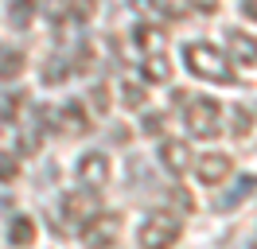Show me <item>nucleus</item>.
Returning <instances> with one entry per match:
<instances>
[{
	"label": "nucleus",
	"mask_w": 257,
	"mask_h": 249,
	"mask_svg": "<svg viewBox=\"0 0 257 249\" xmlns=\"http://www.w3.org/2000/svg\"><path fill=\"white\" fill-rule=\"evenodd\" d=\"M226 59L234 66H257V35L241 31V28H230L226 31Z\"/></svg>",
	"instance_id": "8"
},
{
	"label": "nucleus",
	"mask_w": 257,
	"mask_h": 249,
	"mask_svg": "<svg viewBox=\"0 0 257 249\" xmlns=\"http://www.w3.org/2000/svg\"><path fill=\"white\" fill-rule=\"evenodd\" d=\"M133 47L141 51V59H148V55H164L168 35L160 31V24H137V28H133Z\"/></svg>",
	"instance_id": "10"
},
{
	"label": "nucleus",
	"mask_w": 257,
	"mask_h": 249,
	"mask_svg": "<svg viewBox=\"0 0 257 249\" xmlns=\"http://www.w3.org/2000/svg\"><path fill=\"white\" fill-rule=\"evenodd\" d=\"M241 12H245V16H253V20H257V4H253V0H245V4H241Z\"/></svg>",
	"instance_id": "27"
},
{
	"label": "nucleus",
	"mask_w": 257,
	"mask_h": 249,
	"mask_svg": "<svg viewBox=\"0 0 257 249\" xmlns=\"http://www.w3.org/2000/svg\"><path fill=\"white\" fill-rule=\"evenodd\" d=\"M55 121H59V133H66V137H82V133L90 129V121H86V113H82L78 101H66V105H59Z\"/></svg>",
	"instance_id": "12"
},
{
	"label": "nucleus",
	"mask_w": 257,
	"mask_h": 249,
	"mask_svg": "<svg viewBox=\"0 0 257 249\" xmlns=\"http://www.w3.org/2000/svg\"><path fill=\"white\" fill-rule=\"evenodd\" d=\"M187 4H191L195 12H203V16H210L214 8H218V0H187Z\"/></svg>",
	"instance_id": "26"
},
{
	"label": "nucleus",
	"mask_w": 257,
	"mask_h": 249,
	"mask_svg": "<svg viewBox=\"0 0 257 249\" xmlns=\"http://www.w3.org/2000/svg\"><path fill=\"white\" fill-rule=\"evenodd\" d=\"M97 214V191H66L63 202H59V218H63V230H82L90 218Z\"/></svg>",
	"instance_id": "5"
},
{
	"label": "nucleus",
	"mask_w": 257,
	"mask_h": 249,
	"mask_svg": "<svg viewBox=\"0 0 257 249\" xmlns=\"http://www.w3.org/2000/svg\"><path fill=\"white\" fill-rule=\"evenodd\" d=\"M35 0H12V8H8V20H12V28L16 31H28L32 28V20H35Z\"/></svg>",
	"instance_id": "15"
},
{
	"label": "nucleus",
	"mask_w": 257,
	"mask_h": 249,
	"mask_svg": "<svg viewBox=\"0 0 257 249\" xmlns=\"http://www.w3.org/2000/svg\"><path fill=\"white\" fill-rule=\"evenodd\" d=\"M253 187H257V179H253V175H241V179H238V187H234V195H226V199H222V206H238V202L245 199V195H249Z\"/></svg>",
	"instance_id": "20"
},
{
	"label": "nucleus",
	"mask_w": 257,
	"mask_h": 249,
	"mask_svg": "<svg viewBox=\"0 0 257 249\" xmlns=\"http://www.w3.org/2000/svg\"><path fill=\"white\" fill-rule=\"evenodd\" d=\"M230 171H234V160H230L226 152H203L199 160H195V175H199V183H207V187L226 183Z\"/></svg>",
	"instance_id": "7"
},
{
	"label": "nucleus",
	"mask_w": 257,
	"mask_h": 249,
	"mask_svg": "<svg viewBox=\"0 0 257 249\" xmlns=\"http://www.w3.org/2000/svg\"><path fill=\"white\" fill-rule=\"evenodd\" d=\"M35 218H28V214H16L12 222H8V230H4V237H8V245L12 249H32L35 245Z\"/></svg>",
	"instance_id": "11"
},
{
	"label": "nucleus",
	"mask_w": 257,
	"mask_h": 249,
	"mask_svg": "<svg viewBox=\"0 0 257 249\" xmlns=\"http://www.w3.org/2000/svg\"><path fill=\"white\" fill-rule=\"evenodd\" d=\"M24 74V51H0V82Z\"/></svg>",
	"instance_id": "17"
},
{
	"label": "nucleus",
	"mask_w": 257,
	"mask_h": 249,
	"mask_svg": "<svg viewBox=\"0 0 257 249\" xmlns=\"http://www.w3.org/2000/svg\"><path fill=\"white\" fill-rule=\"evenodd\" d=\"M222 121H226V113L214 97H191V101H183V129H187V137H195V140L222 137Z\"/></svg>",
	"instance_id": "2"
},
{
	"label": "nucleus",
	"mask_w": 257,
	"mask_h": 249,
	"mask_svg": "<svg viewBox=\"0 0 257 249\" xmlns=\"http://www.w3.org/2000/svg\"><path fill=\"white\" fill-rule=\"evenodd\" d=\"M164 129V113H148L145 117V133H160Z\"/></svg>",
	"instance_id": "25"
},
{
	"label": "nucleus",
	"mask_w": 257,
	"mask_h": 249,
	"mask_svg": "<svg viewBox=\"0 0 257 249\" xmlns=\"http://www.w3.org/2000/svg\"><path fill=\"white\" fill-rule=\"evenodd\" d=\"M249 249H257V237H253V245H249Z\"/></svg>",
	"instance_id": "28"
},
{
	"label": "nucleus",
	"mask_w": 257,
	"mask_h": 249,
	"mask_svg": "<svg viewBox=\"0 0 257 249\" xmlns=\"http://www.w3.org/2000/svg\"><path fill=\"white\" fill-rule=\"evenodd\" d=\"M90 101H94L97 113H105V109H109V97H105V86H101V82H97L94 90H90Z\"/></svg>",
	"instance_id": "24"
},
{
	"label": "nucleus",
	"mask_w": 257,
	"mask_h": 249,
	"mask_svg": "<svg viewBox=\"0 0 257 249\" xmlns=\"http://www.w3.org/2000/svg\"><path fill=\"white\" fill-rule=\"evenodd\" d=\"M133 12L141 16L145 24H160V20H172V8L164 0H133Z\"/></svg>",
	"instance_id": "14"
},
{
	"label": "nucleus",
	"mask_w": 257,
	"mask_h": 249,
	"mask_svg": "<svg viewBox=\"0 0 257 249\" xmlns=\"http://www.w3.org/2000/svg\"><path fill=\"white\" fill-rule=\"evenodd\" d=\"M70 70H74V66H70L66 59H59V55H55V59H51L47 66H43V82H47V86H55V82L70 78Z\"/></svg>",
	"instance_id": "19"
},
{
	"label": "nucleus",
	"mask_w": 257,
	"mask_h": 249,
	"mask_svg": "<svg viewBox=\"0 0 257 249\" xmlns=\"http://www.w3.org/2000/svg\"><path fill=\"white\" fill-rule=\"evenodd\" d=\"M43 121H47V109H35V117L28 121V129H24V137H20V152L32 156L43 148Z\"/></svg>",
	"instance_id": "13"
},
{
	"label": "nucleus",
	"mask_w": 257,
	"mask_h": 249,
	"mask_svg": "<svg viewBox=\"0 0 257 249\" xmlns=\"http://www.w3.org/2000/svg\"><path fill=\"white\" fill-rule=\"evenodd\" d=\"M121 105L125 109H141L145 105V86H141V82H121Z\"/></svg>",
	"instance_id": "18"
},
{
	"label": "nucleus",
	"mask_w": 257,
	"mask_h": 249,
	"mask_svg": "<svg viewBox=\"0 0 257 249\" xmlns=\"http://www.w3.org/2000/svg\"><path fill=\"white\" fill-rule=\"evenodd\" d=\"M249 125H253L249 105H238V109H234V125H230V133H234V137H245V133H249Z\"/></svg>",
	"instance_id": "21"
},
{
	"label": "nucleus",
	"mask_w": 257,
	"mask_h": 249,
	"mask_svg": "<svg viewBox=\"0 0 257 249\" xmlns=\"http://www.w3.org/2000/svg\"><path fill=\"white\" fill-rule=\"evenodd\" d=\"M20 171V160L16 156H0V183H12Z\"/></svg>",
	"instance_id": "22"
},
{
	"label": "nucleus",
	"mask_w": 257,
	"mask_h": 249,
	"mask_svg": "<svg viewBox=\"0 0 257 249\" xmlns=\"http://www.w3.org/2000/svg\"><path fill=\"white\" fill-rule=\"evenodd\" d=\"M141 74L148 82H168L172 78V62L164 59V55H148V59H141Z\"/></svg>",
	"instance_id": "16"
},
{
	"label": "nucleus",
	"mask_w": 257,
	"mask_h": 249,
	"mask_svg": "<svg viewBox=\"0 0 257 249\" xmlns=\"http://www.w3.org/2000/svg\"><path fill=\"white\" fill-rule=\"evenodd\" d=\"M156 160H160V168L168 175H187L191 171V148H187V140H160Z\"/></svg>",
	"instance_id": "9"
},
{
	"label": "nucleus",
	"mask_w": 257,
	"mask_h": 249,
	"mask_svg": "<svg viewBox=\"0 0 257 249\" xmlns=\"http://www.w3.org/2000/svg\"><path fill=\"white\" fill-rule=\"evenodd\" d=\"M109 156L97 152V148H90V152H82L78 160H74V183L86 187V191H101V187L109 183Z\"/></svg>",
	"instance_id": "6"
},
{
	"label": "nucleus",
	"mask_w": 257,
	"mask_h": 249,
	"mask_svg": "<svg viewBox=\"0 0 257 249\" xmlns=\"http://www.w3.org/2000/svg\"><path fill=\"white\" fill-rule=\"evenodd\" d=\"M179 55H183V66H187L195 78H203V82H230V78H234L230 59H226L214 43L195 39V43H183V51H179Z\"/></svg>",
	"instance_id": "1"
},
{
	"label": "nucleus",
	"mask_w": 257,
	"mask_h": 249,
	"mask_svg": "<svg viewBox=\"0 0 257 249\" xmlns=\"http://www.w3.org/2000/svg\"><path fill=\"white\" fill-rule=\"evenodd\" d=\"M179 237H183V222L168 210H152L137 226V249H172Z\"/></svg>",
	"instance_id": "3"
},
{
	"label": "nucleus",
	"mask_w": 257,
	"mask_h": 249,
	"mask_svg": "<svg viewBox=\"0 0 257 249\" xmlns=\"http://www.w3.org/2000/svg\"><path fill=\"white\" fill-rule=\"evenodd\" d=\"M16 105H20V93H8L0 101V121H16Z\"/></svg>",
	"instance_id": "23"
},
{
	"label": "nucleus",
	"mask_w": 257,
	"mask_h": 249,
	"mask_svg": "<svg viewBox=\"0 0 257 249\" xmlns=\"http://www.w3.org/2000/svg\"><path fill=\"white\" fill-rule=\"evenodd\" d=\"M121 226H125V222H121L117 210H97V214L78 230V237H82L86 249H113L117 237H121Z\"/></svg>",
	"instance_id": "4"
}]
</instances>
